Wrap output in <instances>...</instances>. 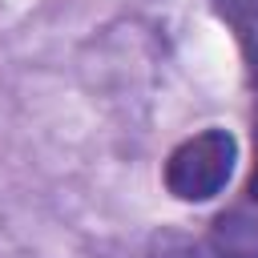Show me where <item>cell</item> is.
Here are the masks:
<instances>
[{
    "label": "cell",
    "mask_w": 258,
    "mask_h": 258,
    "mask_svg": "<svg viewBox=\"0 0 258 258\" xmlns=\"http://www.w3.org/2000/svg\"><path fill=\"white\" fill-rule=\"evenodd\" d=\"M234 165H238V137L222 125H206L169 149L161 165V185L169 198L198 206L230 185Z\"/></svg>",
    "instance_id": "1"
},
{
    "label": "cell",
    "mask_w": 258,
    "mask_h": 258,
    "mask_svg": "<svg viewBox=\"0 0 258 258\" xmlns=\"http://www.w3.org/2000/svg\"><path fill=\"white\" fill-rule=\"evenodd\" d=\"M149 258H258V218L226 210L206 226V234H157Z\"/></svg>",
    "instance_id": "2"
},
{
    "label": "cell",
    "mask_w": 258,
    "mask_h": 258,
    "mask_svg": "<svg viewBox=\"0 0 258 258\" xmlns=\"http://www.w3.org/2000/svg\"><path fill=\"white\" fill-rule=\"evenodd\" d=\"M210 8L234 36L250 81H258V0H210Z\"/></svg>",
    "instance_id": "3"
},
{
    "label": "cell",
    "mask_w": 258,
    "mask_h": 258,
    "mask_svg": "<svg viewBox=\"0 0 258 258\" xmlns=\"http://www.w3.org/2000/svg\"><path fill=\"white\" fill-rule=\"evenodd\" d=\"M250 202L258 206V125H254V161H250Z\"/></svg>",
    "instance_id": "4"
}]
</instances>
